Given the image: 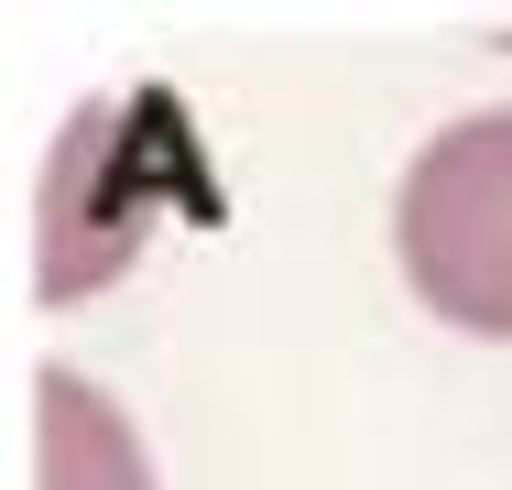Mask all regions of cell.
I'll use <instances>...</instances> for the list:
<instances>
[{
    "label": "cell",
    "mask_w": 512,
    "mask_h": 490,
    "mask_svg": "<svg viewBox=\"0 0 512 490\" xmlns=\"http://www.w3.org/2000/svg\"><path fill=\"white\" fill-rule=\"evenodd\" d=\"M33 425H44V490H153L142 436L120 425V403L88 371H44L33 382Z\"/></svg>",
    "instance_id": "cell-2"
},
{
    "label": "cell",
    "mask_w": 512,
    "mask_h": 490,
    "mask_svg": "<svg viewBox=\"0 0 512 490\" xmlns=\"http://www.w3.org/2000/svg\"><path fill=\"white\" fill-rule=\"evenodd\" d=\"M393 240H404V284L447 327L512 338V109L447 120L404 164Z\"/></svg>",
    "instance_id": "cell-1"
}]
</instances>
